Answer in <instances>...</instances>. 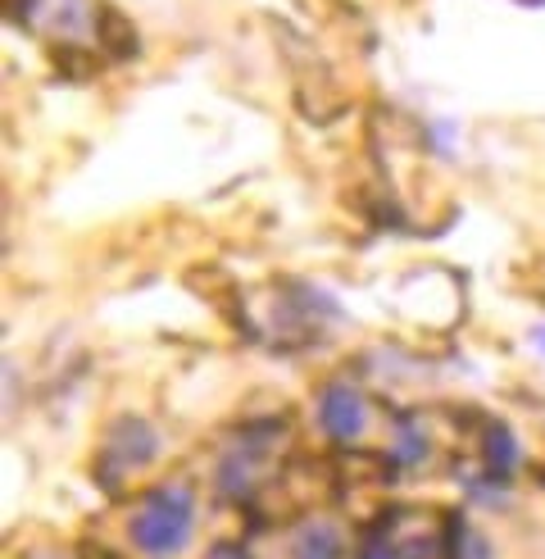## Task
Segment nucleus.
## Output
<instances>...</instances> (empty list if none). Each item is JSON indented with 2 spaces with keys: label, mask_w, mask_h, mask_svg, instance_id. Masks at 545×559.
<instances>
[{
  "label": "nucleus",
  "mask_w": 545,
  "mask_h": 559,
  "mask_svg": "<svg viewBox=\"0 0 545 559\" xmlns=\"http://www.w3.org/2000/svg\"><path fill=\"white\" fill-rule=\"evenodd\" d=\"M191 537V496L182 487L155 491L132 519V542L146 555H178Z\"/></svg>",
  "instance_id": "obj_1"
},
{
  "label": "nucleus",
  "mask_w": 545,
  "mask_h": 559,
  "mask_svg": "<svg viewBox=\"0 0 545 559\" xmlns=\"http://www.w3.org/2000/svg\"><path fill=\"white\" fill-rule=\"evenodd\" d=\"M318 424L327 428V437L354 441V437L364 432V424H368L364 396L354 386H346V382H332V386L323 391V401H318Z\"/></svg>",
  "instance_id": "obj_2"
},
{
  "label": "nucleus",
  "mask_w": 545,
  "mask_h": 559,
  "mask_svg": "<svg viewBox=\"0 0 545 559\" xmlns=\"http://www.w3.org/2000/svg\"><path fill=\"white\" fill-rule=\"evenodd\" d=\"M109 451H114L123 464H146L159 451V437H155V428L142 424V418H119L114 432H109Z\"/></svg>",
  "instance_id": "obj_3"
},
{
  "label": "nucleus",
  "mask_w": 545,
  "mask_h": 559,
  "mask_svg": "<svg viewBox=\"0 0 545 559\" xmlns=\"http://www.w3.org/2000/svg\"><path fill=\"white\" fill-rule=\"evenodd\" d=\"M295 559H341V537H337V527L310 523L305 533L295 537Z\"/></svg>",
  "instance_id": "obj_4"
},
{
  "label": "nucleus",
  "mask_w": 545,
  "mask_h": 559,
  "mask_svg": "<svg viewBox=\"0 0 545 559\" xmlns=\"http://www.w3.org/2000/svg\"><path fill=\"white\" fill-rule=\"evenodd\" d=\"M486 464L496 473V483H505V473L518 464V445H513V432L509 428H486Z\"/></svg>",
  "instance_id": "obj_5"
},
{
  "label": "nucleus",
  "mask_w": 545,
  "mask_h": 559,
  "mask_svg": "<svg viewBox=\"0 0 545 559\" xmlns=\"http://www.w3.org/2000/svg\"><path fill=\"white\" fill-rule=\"evenodd\" d=\"M218 487H223V496H251V464L228 455L223 468H218Z\"/></svg>",
  "instance_id": "obj_6"
},
{
  "label": "nucleus",
  "mask_w": 545,
  "mask_h": 559,
  "mask_svg": "<svg viewBox=\"0 0 545 559\" xmlns=\"http://www.w3.org/2000/svg\"><path fill=\"white\" fill-rule=\"evenodd\" d=\"M391 455H396L400 464H419V460H427V437H423L419 428H404V432L396 437V445H391Z\"/></svg>",
  "instance_id": "obj_7"
},
{
  "label": "nucleus",
  "mask_w": 545,
  "mask_h": 559,
  "mask_svg": "<svg viewBox=\"0 0 545 559\" xmlns=\"http://www.w3.org/2000/svg\"><path fill=\"white\" fill-rule=\"evenodd\" d=\"M450 559H491V546L459 523V550H450Z\"/></svg>",
  "instance_id": "obj_8"
},
{
  "label": "nucleus",
  "mask_w": 545,
  "mask_h": 559,
  "mask_svg": "<svg viewBox=\"0 0 545 559\" xmlns=\"http://www.w3.org/2000/svg\"><path fill=\"white\" fill-rule=\"evenodd\" d=\"M205 559H251V550H241V546H214Z\"/></svg>",
  "instance_id": "obj_9"
},
{
  "label": "nucleus",
  "mask_w": 545,
  "mask_h": 559,
  "mask_svg": "<svg viewBox=\"0 0 545 559\" xmlns=\"http://www.w3.org/2000/svg\"><path fill=\"white\" fill-rule=\"evenodd\" d=\"M360 559H396V550H391L387 542H373V546H368V550H364Z\"/></svg>",
  "instance_id": "obj_10"
},
{
  "label": "nucleus",
  "mask_w": 545,
  "mask_h": 559,
  "mask_svg": "<svg viewBox=\"0 0 545 559\" xmlns=\"http://www.w3.org/2000/svg\"><path fill=\"white\" fill-rule=\"evenodd\" d=\"M532 342H536V346L545 350V328H536V332H532Z\"/></svg>",
  "instance_id": "obj_11"
}]
</instances>
